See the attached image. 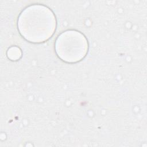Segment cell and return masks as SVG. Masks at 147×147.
Returning a JSON list of instances; mask_svg holds the SVG:
<instances>
[{"instance_id": "7a4b0ae2", "label": "cell", "mask_w": 147, "mask_h": 147, "mask_svg": "<svg viewBox=\"0 0 147 147\" xmlns=\"http://www.w3.org/2000/svg\"><path fill=\"white\" fill-rule=\"evenodd\" d=\"M88 41L80 32L69 30L62 33L55 42V51L58 57L67 63H76L87 53Z\"/></svg>"}, {"instance_id": "6da1fadb", "label": "cell", "mask_w": 147, "mask_h": 147, "mask_svg": "<svg viewBox=\"0 0 147 147\" xmlns=\"http://www.w3.org/2000/svg\"><path fill=\"white\" fill-rule=\"evenodd\" d=\"M17 26L20 33L27 41L40 43L48 40L53 34L56 20L49 8L41 5H33L20 13Z\"/></svg>"}, {"instance_id": "3957f363", "label": "cell", "mask_w": 147, "mask_h": 147, "mask_svg": "<svg viewBox=\"0 0 147 147\" xmlns=\"http://www.w3.org/2000/svg\"><path fill=\"white\" fill-rule=\"evenodd\" d=\"M8 57L12 60H17L21 56V51L17 47H12L9 49L7 52Z\"/></svg>"}]
</instances>
